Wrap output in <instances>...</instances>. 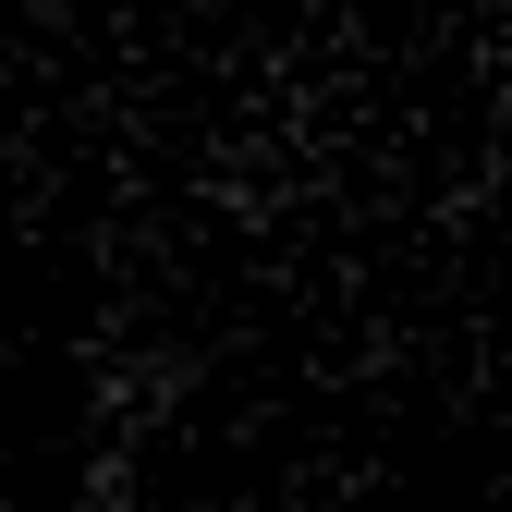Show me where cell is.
<instances>
[{
  "instance_id": "6da1fadb",
  "label": "cell",
  "mask_w": 512,
  "mask_h": 512,
  "mask_svg": "<svg viewBox=\"0 0 512 512\" xmlns=\"http://www.w3.org/2000/svg\"><path fill=\"white\" fill-rule=\"evenodd\" d=\"M183 391H196V366H183L171 342H110V354L86 366V403H98V427H135V439H147V427H159Z\"/></svg>"
}]
</instances>
